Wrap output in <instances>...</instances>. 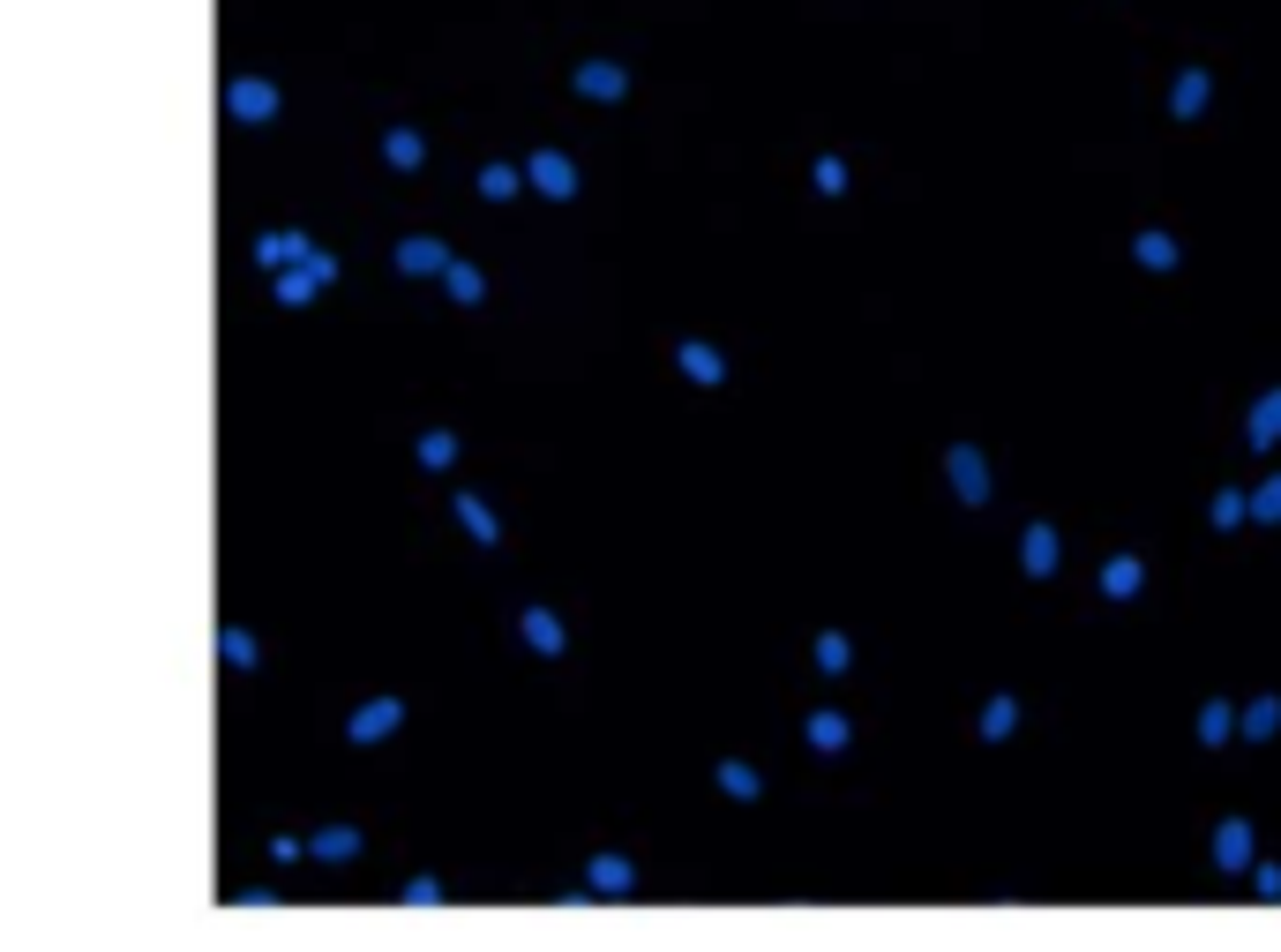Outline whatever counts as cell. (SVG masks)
<instances>
[{"label": "cell", "mask_w": 1281, "mask_h": 952, "mask_svg": "<svg viewBox=\"0 0 1281 952\" xmlns=\"http://www.w3.org/2000/svg\"><path fill=\"white\" fill-rule=\"evenodd\" d=\"M952 488H960V502H989V465H982L967 443L952 451Z\"/></svg>", "instance_id": "obj_1"}, {"label": "cell", "mask_w": 1281, "mask_h": 952, "mask_svg": "<svg viewBox=\"0 0 1281 952\" xmlns=\"http://www.w3.org/2000/svg\"><path fill=\"white\" fill-rule=\"evenodd\" d=\"M1274 436H1281V390H1266V398H1259V413H1251V443L1266 451Z\"/></svg>", "instance_id": "obj_2"}, {"label": "cell", "mask_w": 1281, "mask_h": 952, "mask_svg": "<svg viewBox=\"0 0 1281 952\" xmlns=\"http://www.w3.org/2000/svg\"><path fill=\"white\" fill-rule=\"evenodd\" d=\"M1027 570H1035V578H1050V570H1057V533H1050V526H1035V533H1027Z\"/></svg>", "instance_id": "obj_3"}, {"label": "cell", "mask_w": 1281, "mask_h": 952, "mask_svg": "<svg viewBox=\"0 0 1281 952\" xmlns=\"http://www.w3.org/2000/svg\"><path fill=\"white\" fill-rule=\"evenodd\" d=\"M1101 585H1109V600H1132V592H1139V563H1132V555H1125V563H1109Z\"/></svg>", "instance_id": "obj_4"}, {"label": "cell", "mask_w": 1281, "mask_h": 952, "mask_svg": "<svg viewBox=\"0 0 1281 952\" xmlns=\"http://www.w3.org/2000/svg\"><path fill=\"white\" fill-rule=\"evenodd\" d=\"M1200 106H1207V75H1200V68H1191V75L1176 83V113H1200Z\"/></svg>", "instance_id": "obj_5"}, {"label": "cell", "mask_w": 1281, "mask_h": 952, "mask_svg": "<svg viewBox=\"0 0 1281 952\" xmlns=\"http://www.w3.org/2000/svg\"><path fill=\"white\" fill-rule=\"evenodd\" d=\"M810 743H817V750H839V743H847V720L817 713V720H810Z\"/></svg>", "instance_id": "obj_6"}, {"label": "cell", "mask_w": 1281, "mask_h": 952, "mask_svg": "<svg viewBox=\"0 0 1281 952\" xmlns=\"http://www.w3.org/2000/svg\"><path fill=\"white\" fill-rule=\"evenodd\" d=\"M1139 263H1154V271H1169V263H1176V248H1169L1162 233H1147V240H1139Z\"/></svg>", "instance_id": "obj_7"}, {"label": "cell", "mask_w": 1281, "mask_h": 952, "mask_svg": "<svg viewBox=\"0 0 1281 952\" xmlns=\"http://www.w3.org/2000/svg\"><path fill=\"white\" fill-rule=\"evenodd\" d=\"M1214 855H1222V862H1229V871H1237V862H1244V825H1222V840H1214Z\"/></svg>", "instance_id": "obj_8"}, {"label": "cell", "mask_w": 1281, "mask_h": 952, "mask_svg": "<svg viewBox=\"0 0 1281 952\" xmlns=\"http://www.w3.org/2000/svg\"><path fill=\"white\" fill-rule=\"evenodd\" d=\"M1259 517H1281V480H1266V488H1259Z\"/></svg>", "instance_id": "obj_9"}]
</instances>
